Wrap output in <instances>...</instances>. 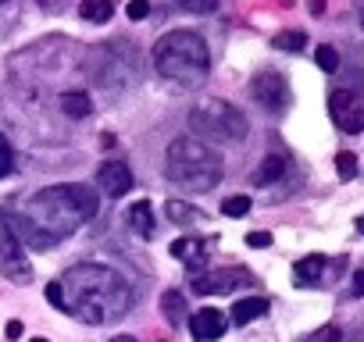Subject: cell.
I'll return each instance as SVG.
<instances>
[{"mask_svg": "<svg viewBox=\"0 0 364 342\" xmlns=\"http://www.w3.org/2000/svg\"><path fill=\"white\" fill-rule=\"evenodd\" d=\"M97 193L82 182H61V186H47L40 189L22 211L8 207L4 218L11 225V232L22 239V246L29 250H47L61 239H68L72 232H79L86 221L97 218Z\"/></svg>", "mask_w": 364, "mask_h": 342, "instance_id": "cell-1", "label": "cell"}, {"mask_svg": "<svg viewBox=\"0 0 364 342\" xmlns=\"http://www.w3.org/2000/svg\"><path fill=\"white\" fill-rule=\"evenodd\" d=\"M47 299L86 324H107L132 303L129 282L107 264H75L47 285Z\"/></svg>", "mask_w": 364, "mask_h": 342, "instance_id": "cell-2", "label": "cell"}, {"mask_svg": "<svg viewBox=\"0 0 364 342\" xmlns=\"http://www.w3.org/2000/svg\"><path fill=\"white\" fill-rule=\"evenodd\" d=\"M150 61H154V72L182 89H193L208 79L211 72V50L204 43L200 33H190V29H175V33H164L154 50H150Z\"/></svg>", "mask_w": 364, "mask_h": 342, "instance_id": "cell-3", "label": "cell"}, {"mask_svg": "<svg viewBox=\"0 0 364 342\" xmlns=\"http://www.w3.org/2000/svg\"><path fill=\"white\" fill-rule=\"evenodd\" d=\"M164 175H168L171 186L186 189V193H208L222 182L225 164L204 139L178 136L164 150Z\"/></svg>", "mask_w": 364, "mask_h": 342, "instance_id": "cell-4", "label": "cell"}, {"mask_svg": "<svg viewBox=\"0 0 364 342\" xmlns=\"http://www.w3.org/2000/svg\"><path fill=\"white\" fill-rule=\"evenodd\" d=\"M190 132L204 143H243L250 132V121L240 107H232L229 100L208 96L200 104L190 107Z\"/></svg>", "mask_w": 364, "mask_h": 342, "instance_id": "cell-5", "label": "cell"}, {"mask_svg": "<svg viewBox=\"0 0 364 342\" xmlns=\"http://www.w3.org/2000/svg\"><path fill=\"white\" fill-rule=\"evenodd\" d=\"M0 275L11 278V282H29L33 278V264L26 257V246L4 218H0Z\"/></svg>", "mask_w": 364, "mask_h": 342, "instance_id": "cell-6", "label": "cell"}, {"mask_svg": "<svg viewBox=\"0 0 364 342\" xmlns=\"http://www.w3.org/2000/svg\"><path fill=\"white\" fill-rule=\"evenodd\" d=\"M254 285V275L247 267H222V271H200L193 278V292L200 296H215V292H236Z\"/></svg>", "mask_w": 364, "mask_h": 342, "instance_id": "cell-7", "label": "cell"}, {"mask_svg": "<svg viewBox=\"0 0 364 342\" xmlns=\"http://www.w3.org/2000/svg\"><path fill=\"white\" fill-rule=\"evenodd\" d=\"M328 114H332V121H336L339 132H346V136L364 132V104H357V93L353 89H336L328 96Z\"/></svg>", "mask_w": 364, "mask_h": 342, "instance_id": "cell-8", "label": "cell"}, {"mask_svg": "<svg viewBox=\"0 0 364 342\" xmlns=\"http://www.w3.org/2000/svg\"><path fill=\"white\" fill-rule=\"evenodd\" d=\"M250 93H254V100H257L261 107H268V111H286V104H289V86H286V79H282L279 72H261V75L254 79Z\"/></svg>", "mask_w": 364, "mask_h": 342, "instance_id": "cell-9", "label": "cell"}, {"mask_svg": "<svg viewBox=\"0 0 364 342\" xmlns=\"http://www.w3.org/2000/svg\"><path fill=\"white\" fill-rule=\"evenodd\" d=\"M225 328H229V321H225V314L215 310V307H200V310L190 314V331H193L197 342H215V338L225 335Z\"/></svg>", "mask_w": 364, "mask_h": 342, "instance_id": "cell-10", "label": "cell"}, {"mask_svg": "<svg viewBox=\"0 0 364 342\" xmlns=\"http://www.w3.org/2000/svg\"><path fill=\"white\" fill-rule=\"evenodd\" d=\"M97 182H100V189L107 193V197H125L129 189H132V171H129V164H122V160H104L100 164V171H97Z\"/></svg>", "mask_w": 364, "mask_h": 342, "instance_id": "cell-11", "label": "cell"}, {"mask_svg": "<svg viewBox=\"0 0 364 342\" xmlns=\"http://www.w3.org/2000/svg\"><path fill=\"white\" fill-rule=\"evenodd\" d=\"M204 250H208V243H200L197 236H182V239L171 243V257H178L186 271H200L204 267Z\"/></svg>", "mask_w": 364, "mask_h": 342, "instance_id": "cell-12", "label": "cell"}, {"mask_svg": "<svg viewBox=\"0 0 364 342\" xmlns=\"http://www.w3.org/2000/svg\"><path fill=\"white\" fill-rule=\"evenodd\" d=\"M58 107H61L68 118H75V121H82V118L93 114V100L86 96V89H65V93L58 96Z\"/></svg>", "mask_w": 364, "mask_h": 342, "instance_id": "cell-13", "label": "cell"}, {"mask_svg": "<svg viewBox=\"0 0 364 342\" xmlns=\"http://www.w3.org/2000/svg\"><path fill=\"white\" fill-rule=\"evenodd\" d=\"M286 157H279V153H268L257 167H254V175H250V182L254 186H272V182H279L282 175H286Z\"/></svg>", "mask_w": 364, "mask_h": 342, "instance_id": "cell-14", "label": "cell"}, {"mask_svg": "<svg viewBox=\"0 0 364 342\" xmlns=\"http://www.w3.org/2000/svg\"><path fill=\"white\" fill-rule=\"evenodd\" d=\"M325 267H328V260H325L321 253H314V257H300V260L293 264V275H296L300 285H318L321 275H325Z\"/></svg>", "mask_w": 364, "mask_h": 342, "instance_id": "cell-15", "label": "cell"}, {"mask_svg": "<svg viewBox=\"0 0 364 342\" xmlns=\"http://www.w3.org/2000/svg\"><path fill=\"white\" fill-rule=\"evenodd\" d=\"M125 221H129V228H132L136 236H143V239H150V236H154V207H150L146 200L132 204V207H129V214H125Z\"/></svg>", "mask_w": 364, "mask_h": 342, "instance_id": "cell-16", "label": "cell"}, {"mask_svg": "<svg viewBox=\"0 0 364 342\" xmlns=\"http://www.w3.org/2000/svg\"><path fill=\"white\" fill-rule=\"evenodd\" d=\"M264 314H268V299L250 296V299H240V303L232 307V324H250V321H257V317H264Z\"/></svg>", "mask_w": 364, "mask_h": 342, "instance_id": "cell-17", "label": "cell"}, {"mask_svg": "<svg viewBox=\"0 0 364 342\" xmlns=\"http://www.w3.org/2000/svg\"><path fill=\"white\" fill-rule=\"evenodd\" d=\"M79 15H82L86 22L104 26V22L114 15V0H82V4H79Z\"/></svg>", "mask_w": 364, "mask_h": 342, "instance_id": "cell-18", "label": "cell"}, {"mask_svg": "<svg viewBox=\"0 0 364 342\" xmlns=\"http://www.w3.org/2000/svg\"><path fill=\"white\" fill-rule=\"evenodd\" d=\"M161 310H164V317L171 321V328L175 324H182V321H186V299H182V292H164L161 296Z\"/></svg>", "mask_w": 364, "mask_h": 342, "instance_id": "cell-19", "label": "cell"}, {"mask_svg": "<svg viewBox=\"0 0 364 342\" xmlns=\"http://www.w3.org/2000/svg\"><path fill=\"white\" fill-rule=\"evenodd\" d=\"M168 218L178 221V225H186V221H200L204 214L197 207H190V204H182V200H168Z\"/></svg>", "mask_w": 364, "mask_h": 342, "instance_id": "cell-20", "label": "cell"}, {"mask_svg": "<svg viewBox=\"0 0 364 342\" xmlns=\"http://www.w3.org/2000/svg\"><path fill=\"white\" fill-rule=\"evenodd\" d=\"M314 65L321 68V72H339V50L336 47H328V43H321L318 50H314Z\"/></svg>", "mask_w": 364, "mask_h": 342, "instance_id": "cell-21", "label": "cell"}, {"mask_svg": "<svg viewBox=\"0 0 364 342\" xmlns=\"http://www.w3.org/2000/svg\"><path fill=\"white\" fill-rule=\"evenodd\" d=\"M272 47H275V50H293V54H296V50L307 47V36H304V33H279V36L272 40Z\"/></svg>", "mask_w": 364, "mask_h": 342, "instance_id": "cell-22", "label": "cell"}, {"mask_svg": "<svg viewBox=\"0 0 364 342\" xmlns=\"http://www.w3.org/2000/svg\"><path fill=\"white\" fill-rule=\"evenodd\" d=\"M336 175H339L343 182H350V179H357V157H353L350 150H343V153L336 157Z\"/></svg>", "mask_w": 364, "mask_h": 342, "instance_id": "cell-23", "label": "cell"}, {"mask_svg": "<svg viewBox=\"0 0 364 342\" xmlns=\"http://www.w3.org/2000/svg\"><path fill=\"white\" fill-rule=\"evenodd\" d=\"M222 214H225V218H247V214H250V197H243V193H240V197H229V200L222 204Z\"/></svg>", "mask_w": 364, "mask_h": 342, "instance_id": "cell-24", "label": "cell"}, {"mask_svg": "<svg viewBox=\"0 0 364 342\" xmlns=\"http://www.w3.org/2000/svg\"><path fill=\"white\" fill-rule=\"evenodd\" d=\"M11 167H15V150H11L8 136L0 132V179H4V175H11Z\"/></svg>", "mask_w": 364, "mask_h": 342, "instance_id": "cell-25", "label": "cell"}, {"mask_svg": "<svg viewBox=\"0 0 364 342\" xmlns=\"http://www.w3.org/2000/svg\"><path fill=\"white\" fill-rule=\"evenodd\" d=\"M182 8L193 11V15H211L218 8V0H182Z\"/></svg>", "mask_w": 364, "mask_h": 342, "instance_id": "cell-26", "label": "cell"}, {"mask_svg": "<svg viewBox=\"0 0 364 342\" xmlns=\"http://www.w3.org/2000/svg\"><path fill=\"white\" fill-rule=\"evenodd\" d=\"M125 15H129L132 22H143V18L150 15V0H129V8H125Z\"/></svg>", "mask_w": 364, "mask_h": 342, "instance_id": "cell-27", "label": "cell"}, {"mask_svg": "<svg viewBox=\"0 0 364 342\" xmlns=\"http://www.w3.org/2000/svg\"><path fill=\"white\" fill-rule=\"evenodd\" d=\"M339 338H343V335H339V328H336V324H325L321 331H314V335H311V338H304V342H339Z\"/></svg>", "mask_w": 364, "mask_h": 342, "instance_id": "cell-28", "label": "cell"}, {"mask_svg": "<svg viewBox=\"0 0 364 342\" xmlns=\"http://www.w3.org/2000/svg\"><path fill=\"white\" fill-rule=\"evenodd\" d=\"M247 246L264 250V246H272V236H268V232H247Z\"/></svg>", "mask_w": 364, "mask_h": 342, "instance_id": "cell-29", "label": "cell"}, {"mask_svg": "<svg viewBox=\"0 0 364 342\" xmlns=\"http://www.w3.org/2000/svg\"><path fill=\"white\" fill-rule=\"evenodd\" d=\"M350 296H364V271L353 275V282H350Z\"/></svg>", "mask_w": 364, "mask_h": 342, "instance_id": "cell-30", "label": "cell"}, {"mask_svg": "<svg viewBox=\"0 0 364 342\" xmlns=\"http://www.w3.org/2000/svg\"><path fill=\"white\" fill-rule=\"evenodd\" d=\"M8 338H22V321H8Z\"/></svg>", "mask_w": 364, "mask_h": 342, "instance_id": "cell-31", "label": "cell"}, {"mask_svg": "<svg viewBox=\"0 0 364 342\" xmlns=\"http://www.w3.org/2000/svg\"><path fill=\"white\" fill-rule=\"evenodd\" d=\"M307 11L311 15H321L325 11V0H307Z\"/></svg>", "mask_w": 364, "mask_h": 342, "instance_id": "cell-32", "label": "cell"}, {"mask_svg": "<svg viewBox=\"0 0 364 342\" xmlns=\"http://www.w3.org/2000/svg\"><path fill=\"white\" fill-rule=\"evenodd\" d=\"M353 228H357V232H360V236H364V214H360V218H357V221H353Z\"/></svg>", "mask_w": 364, "mask_h": 342, "instance_id": "cell-33", "label": "cell"}, {"mask_svg": "<svg viewBox=\"0 0 364 342\" xmlns=\"http://www.w3.org/2000/svg\"><path fill=\"white\" fill-rule=\"evenodd\" d=\"M111 342H136V338H132V335H114Z\"/></svg>", "mask_w": 364, "mask_h": 342, "instance_id": "cell-34", "label": "cell"}, {"mask_svg": "<svg viewBox=\"0 0 364 342\" xmlns=\"http://www.w3.org/2000/svg\"><path fill=\"white\" fill-rule=\"evenodd\" d=\"M29 342H47V338H29Z\"/></svg>", "mask_w": 364, "mask_h": 342, "instance_id": "cell-35", "label": "cell"}, {"mask_svg": "<svg viewBox=\"0 0 364 342\" xmlns=\"http://www.w3.org/2000/svg\"><path fill=\"white\" fill-rule=\"evenodd\" d=\"M0 4H8V0H0Z\"/></svg>", "mask_w": 364, "mask_h": 342, "instance_id": "cell-36", "label": "cell"}]
</instances>
